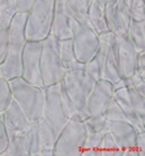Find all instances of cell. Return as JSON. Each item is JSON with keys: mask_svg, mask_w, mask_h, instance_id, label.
I'll list each match as a JSON object with an SVG mask.
<instances>
[{"mask_svg": "<svg viewBox=\"0 0 145 156\" xmlns=\"http://www.w3.org/2000/svg\"><path fill=\"white\" fill-rule=\"evenodd\" d=\"M59 95H60V101H61L63 109H64L67 117H68V119H76V120L84 121L83 116H81V113L77 111V108L75 107L73 101H72V99L69 98L68 92L65 91V89H64V86H63L61 82H60V86H59Z\"/></svg>", "mask_w": 145, "mask_h": 156, "instance_id": "26", "label": "cell"}, {"mask_svg": "<svg viewBox=\"0 0 145 156\" xmlns=\"http://www.w3.org/2000/svg\"><path fill=\"white\" fill-rule=\"evenodd\" d=\"M135 90H136L139 94H141V95H144L145 96V81H141L140 83H137L136 86L133 87Z\"/></svg>", "mask_w": 145, "mask_h": 156, "instance_id": "39", "label": "cell"}, {"mask_svg": "<svg viewBox=\"0 0 145 156\" xmlns=\"http://www.w3.org/2000/svg\"><path fill=\"white\" fill-rule=\"evenodd\" d=\"M59 55H60L61 62L67 72H72V70L85 68V64L80 62L76 58L72 39H63V41H59Z\"/></svg>", "mask_w": 145, "mask_h": 156, "instance_id": "19", "label": "cell"}, {"mask_svg": "<svg viewBox=\"0 0 145 156\" xmlns=\"http://www.w3.org/2000/svg\"><path fill=\"white\" fill-rule=\"evenodd\" d=\"M43 41H28L24 47L21 64V77L29 83L43 87L41 73V56H42Z\"/></svg>", "mask_w": 145, "mask_h": 156, "instance_id": "8", "label": "cell"}, {"mask_svg": "<svg viewBox=\"0 0 145 156\" xmlns=\"http://www.w3.org/2000/svg\"><path fill=\"white\" fill-rule=\"evenodd\" d=\"M86 138L84 121L69 119L56 138L54 155H81Z\"/></svg>", "mask_w": 145, "mask_h": 156, "instance_id": "7", "label": "cell"}, {"mask_svg": "<svg viewBox=\"0 0 145 156\" xmlns=\"http://www.w3.org/2000/svg\"><path fill=\"white\" fill-rule=\"evenodd\" d=\"M88 21L90 23V26L98 34L109 31L106 18H105V8L94 2H90L89 11H88Z\"/></svg>", "mask_w": 145, "mask_h": 156, "instance_id": "23", "label": "cell"}, {"mask_svg": "<svg viewBox=\"0 0 145 156\" xmlns=\"http://www.w3.org/2000/svg\"><path fill=\"white\" fill-rule=\"evenodd\" d=\"M114 99L118 101V104L120 105V108L123 109L125 119L129 124H132L137 131H145V119L141 117L135 108L132 107L131 101L128 98V89L127 87H122L114 91Z\"/></svg>", "mask_w": 145, "mask_h": 156, "instance_id": "16", "label": "cell"}, {"mask_svg": "<svg viewBox=\"0 0 145 156\" xmlns=\"http://www.w3.org/2000/svg\"><path fill=\"white\" fill-rule=\"evenodd\" d=\"M59 86L60 82L52 86L45 87V104H43V113H42V119H45L54 128L58 135H59V133L69 120L67 117L64 109H63L60 101Z\"/></svg>", "mask_w": 145, "mask_h": 156, "instance_id": "9", "label": "cell"}, {"mask_svg": "<svg viewBox=\"0 0 145 156\" xmlns=\"http://www.w3.org/2000/svg\"><path fill=\"white\" fill-rule=\"evenodd\" d=\"M38 126H39V139H41L39 156H54V147L56 143L58 134L55 133L54 128L42 117L38 120Z\"/></svg>", "mask_w": 145, "mask_h": 156, "instance_id": "18", "label": "cell"}, {"mask_svg": "<svg viewBox=\"0 0 145 156\" xmlns=\"http://www.w3.org/2000/svg\"><path fill=\"white\" fill-rule=\"evenodd\" d=\"M55 0H35L28 12L25 35L28 41H45L50 35Z\"/></svg>", "mask_w": 145, "mask_h": 156, "instance_id": "3", "label": "cell"}, {"mask_svg": "<svg viewBox=\"0 0 145 156\" xmlns=\"http://www.w3.org/2000/svg\"><path fill=\"white\" fill-rule=\"evenodd\" d=\"M35 0H16V7H17V12H22V13H28L30 11L32 5L34 4Z\"/></svg>", "mask_w": 145, "mask_h": 156, "instance_id": "36", "label": "cell"}, {"mask_svg": "<svg viewBox=\"0 0 145 156\" xmlns=\"http://www.w3.org/2000/svg\"><path fill=\"white\" fill-rule=\"evenodd\" d=\"M90 0H65V9L68 14L77 22L90 25L88 21V11Z\"/></svg>", "mask_w": 145, "mask_h": 156, "instance_id": "22", "label": "cell"}, {"mask_svg": "<svg viewBox=\"0 0 145 156\" xmlns=\"http://www.w3.org/2000/svg\"><path fill=\"white\" fill-rule=\"evenodd\" d=\"M13 96L11 87H9V81L0 77V113H3L8 108V105L11 104Z\"/></svg>", "mask_w": 145, "mask_h": 156, "instance_id": "29", "label": "cell"}, {"mask_svg": "<svg viewBox=\"0 0 145 156\" xmlns=\"http://www.w3.org/2000/svg\"><path fill=\"white\" fill-rule=\"evenodd\" d=\"M86 133H106L107 131V119L106 115L88 116L84 120Z\"/></svg>", "mask_w": 145, "mask_h": 156, "instance_id": "27", "label": "cell"}, {"mask_svg": "<svg viewBox=\"0 0 145 156\" xmlns=\"http://www.w3.org/2000/svg\"><path fill=\"white\" fill-rule=\"evenodd\" d=\"M69 27L72 31V43L76 58L86 64L95 56L99 47V35L93 27L86 23L77 22L75 18H69Z\"/></svg>", "mask_w": 145, "mask_h": 156, "instance_id": "6", "label": "cell"}, {"mask_svg": "<svg viewBox=\"0 0 145 156\" xmlns=\"http://www.w3.org/2000/svg\"><path fill=\"white\" fill-rule=\"evenodd\" d=\"M127 89H128V98L132 107L140 116L145 119V96L139 94L135 89H131V87H127Z\"/></svg>", "mask_w": 145, "mask_h": 156, "instance_id": "30", "label": "cell"}, {"mask_svg": "<svg viewBox=\"0 0 145 156\" xmlns=\"http://www.w3.org/2000/svg\"><path fill=\"white\" fill-rule=\"evenodd\" d=\"M3 116L9 140L17 135L26 134V131L30 128L32 121L26 117L25 112L22 111V108L17 104V101L14 99L11 101L8 108L3 112Z\"/></svg>", "mask_w": 145, "mask_h": 156, "instance_id": "11", "label": "cell"}, {"mask_svg": "<svg viewBox=\"0 0 145 156\" xmlns=\"http://www.w3.org/2000/svg\"><path fill=\"white\" fill-rule=\"evenodd\" d=\"M103 134L105 133H86L84 150H98V146L101 143Z\"/></svg>", "mask_w": 145, "mask_h": 156, "instance_id": "32", "label": "cell"}, {"mask_svg": "<svg viewBox=\"0 0 145 156\" xmlns=\"http://www.w3.org/2000/svg\"><path fill=\"white\" fill-rule=\"evenodd\" d=\"M105 18L107 23L109 31L114 33L115 35H125L128 29V23L131 20L123 16L115 3H107L105 7Z\"/></svg>", "mask_w": 145, "mask_h": 156, "instance_id": "17", "label": "cell"}, {"mask_svg": "<svg viewBox=\"0 0 145 156\" xmlns=\"http://www.w3.org/2000/svg\"><path fill=\"white\" fill-rule=\"evenodd\" d=\"M85 72L88 73L95 82L101 80V65L95 57H93L90 61H88L85 64Z\"/></svg>", "mask_w": 145, "mask_h": 156, "instance_id": "33", "label": "cell"}, {"mask_svg": "<svg viewBox=\"0 0 145 156\" xmlns=\"http://www.w3.org/2000/svg\"><path fill=\"white\" fill-rule=\"evenodd\" d=\"M16 13L17 11H11V9L0 11V64L6 58L8 37H9V26H11V22L13 17L16 16Z\"/></svg>", "mask_w": 145, "mask_h": 156, "instance_id": "20", "label": "cell"}, {"mask_svg": "<svg viewBox=\"0 0 145 156\" xmlns=\"http://www.w3.org/2000/svg\"><path fill=\"white\" fill-rule=\"evenodd\" d=\"M144 146H145V131H139L137 136H136V143L135 147L139 151V155L143 156L144 155Z\"/></svg>", "mask_w": 145, "mask_h": 156, "instance_id": "38", "label": "cell"}, {"mask_svg": "<svg viewBox=\"0 0 145 156\" xmlns=\"http://www.w3.org/2000/svg\"><path fill=\"white\" fill-rule=\"evenodd\" d=\"M127 38L136 52L145 51V21H133L131 20L127 29Z\"/></svg>", "mask_w": 145, "mask_h": 156, "instance_id": "21", "label": "cell"}, {"mask_svg": "<svg viewBox=\"0 0 145 156\" xmlns=\"http://www.w3.org/2000/svg\"><path fill=\"white\" fill-rule=\"evenodd\" d=\"M107 130L113 134L120 150L124 151V150H129L135 147L139 131L128 121L107 120Z\"/></svg>", "mask_w": 145, "mask_h": 156, "instance_id": "13", "label": "cell"}, {"mask_svg": "<svg viewBox=\"0 0 145 156\" xmlns=\"http://www.w3.org/2000/svg\"><path fill=\"white\" fill-rule=\"evenodd\" d=\"M117 58L119 73L123 80L136 72L137 52L131 44L127 35H117Z\"/></svg>", "mask_w": 145, "mask_h": 156, "instance_id": "12", "label": "cell"}, {"mask_svg": "<svg viewBox=\"0 0 145 156\" xmlns=\"http://www.w3.org/2000/svg\"><path fill=\"white\" fill-rule=\"evenodd\" d=\"M9 87L13 99L25 112L30 121H37L42 117L45 104V87L29 83L22 77L9 80Z\"/></svg>", "mask_w": 145, "mask_h": 156, "instance_id": "2", "label": "cell"}, {"mask_svg": "<svg viewBox=\"0 0 145 156\" xmlns=\"http://www.w3.org/2000/svg\"><path fill=\"white\" fill-rule=\"evenodd\" d=\"M101 80H106L113 85L122 80L117 58V35L111 31H109V46L101 70Z\"/></svg>", "mask_w": 145, "mask_h": 156, "instance_id": "14", "label": "cell"}, {"mask_svg": "<svg viewBox=\"0 0 145 156\" xmlns=\"http://www.w3.org/2000/svg\"><path fill=\"white\" fill-rule=\"evenodd\" d=\"M28 13L17 12L13 17L9 26V37L7 53L4 61L0 64V77L6 80H12L16 77H21L22 64L21 57L28 39L25 35V22Z\"/></svg>", "mask_w": 145, "mask_h": 156, "instance_id": "1", "label": "cell"}, {"mask_svg": "<svg viewBox=\"0 0 145 156\" xmlns=\"http://www.w3.org/2000/svg\"><path fill=\"white\" fill-rule=\"evenodd\" d=\"M106 119L107 120H122V121H127L125 119V115L123 109L120 108V105L118 104V101L113 98V100L110 101V104L106 109Z\"/></svg>", "mask_w": 145, "mask_h": 156, "instance_id": "31", "label": "cell"}, {"mask_svg": "<svg viewBox=\"0 0 145 156\" xmlns=\"http://www.w3.org/2000/svg\"><path fill=\"white\" fill-rule=\"evenodd\" d=\"M90 2H94V3H97V4H99L101 7H106V4L107 3H115L117 0H90Z\"/></svg>", "mask_w": 145, "mask_h": 156, "instance_id": "40", "label": "cell"}, {"mask_svg": "<svg viewBox=\"0 0 145 156\" xmlns=\"http://www.w3.org/2000/svg\"><path fill=\"white\" fill-rule=\"evenodd\" d=\"M98 150L101 151V155H123V150L118 147L117 140L109 130L103 134Z\"/></svg>", "mask_w": 145, "mask_h": 156, "instance_id": "28", "label": "cell"}, {"mask_svg": "<svg viewBox=\"0 0 145 156\" xmlns=\"http://www.w3.org/2000/svg\"><path fill=\"white\" fill-rule=\"evenodd\" d=\"M69 18H71V16L65 9V0H55L51 34H54L59 41H63V39H72V31L69 27Z\"/></svg>", "mask_w": 145, "mask_h": 156, "instance_id": "15", "label": "cell"}, {"mask_svg": "<svg viewBox=\"0 0 145 156\" xmlns=\"http://www.w3.org/2000/svg\"><path fill=\"white\" fill-rule=\"evenodd\" d=\"M65 91L73 101L77 111L85 120L89 116L88 112V98L95 85V81L85 72V68L72 72H67L61 81Z\"/></svg>", "mask_w": 145, "mask_h": 156, "instance_id": "4", "label": "cell"}, {"mask_svg": "<svg viewBox=\"0 0 145 156\" xmlns=\"http://www.w3.org/2000/svg\"><path fill=\"white\" fill-rule=\"evenodd\" d=\"M141 81H145V77H143L139 72H135L133 74H131L128 78H124L125 87H131V89H133V87L136 86L137 83H140Z\"/></svg>", "mask_w": 145, "mask_h": 156, "instance_id": "35", "label": "cell"}, {"mask_svg": "<svg viewBox=\"0 0 145 156\" xmlns=\"http://www.w3.org/2000/svg\"><path fill=\"white\" fill-rule=\"evenodd\" d=\"M26 139L29 143V155L30 156H39L41 152V139H39V126L38 120L32 121L30 128L26 131Z\"/></svg>", "mask_w": 145, "mask_h": 156, "instance_id": "25", "label": "cell"}, {"mask_svg": "<svg viewBox=\"0 0 145 156\" xmlns=\"http://www.w3.org/2000/svg\"><path fill=\"white\" fill-rule=\"evenodd\" d=\"M41 73L43 80V87L59 83L67 74V70L63 65L59 55V39L51 33L43 41L41 56Z\"/></svg>", "mask_w": 145, "mask_h": 156, "instance_id": "5", "label": "cell"}, {"mask_svg": "<svg viewBox=\"0 0 145 156\" xmlns=\"http://www.w3.org/2000/svg\"><path fill=\"white\" fill-rule=\"evenodd\" d=\"M8 143H9V138L7 134L6 124H4V116L3 113H0V156L7 150Z\"/></svg>", "mask_w": 145, "mask_h": 156, "instance_id": "34", "label": "cell"}, {"mask_svg": "<svg viewBox=\"0 0 145 156\" xmlns=\"http://www.w3.org/2000/svg\"><path fill=\"white\" fill-rule=\"evenodd\" d=\"M124 2H125V4H127V5H128L129 8L132 7V3H133V0H124Z\"/></svg>", "mask_w": 145, "mask_h": 156, "instance_id": "41", "label": "cell"}, {"mask_svg": "<svg viewBox=\"0 0 145 156\" xmlns=\"http://www.w3.org/2000/svg\"><path fill=\"white\" fill-rule=\"evenodd\" d=\"M136 72H139L143 77H145V51L137 53L136 60Z\"/></svg>", "mask_w": 145, "mask_h": 156, "instance_id": "37", "label": "cell"}, {"mask_svg": "<svg viewBox=\"0 0 145 156\" xmlns=\"http://www.w3.org/2000/svg\"><path fill=\"white\" fill-rule=\"evenodd\" d=\"M113 98H114L113 83H110V82L106 80L97 81L89 98H88L89 116L105 115L110 101L113 100Z\"/></svg>", "mask_w": 145, "mask_h": 156, "instance_id": "10", "label": "cell"}, {"mask_svg": "<svg viewBox=\"0 0 145 156\" xmlns=\"http://www.w3.org/2000/svg\"><path fill=\"white\" fill-rule=\"evenodd\" d=\"M29 155V143L25 134L17 135L9 140L7 150L2 154V156H24Z\"/></svg>", "mask_w": 145, "mask_h": 156, "instance_id": "24", "label": "cell"}]
</instances>
